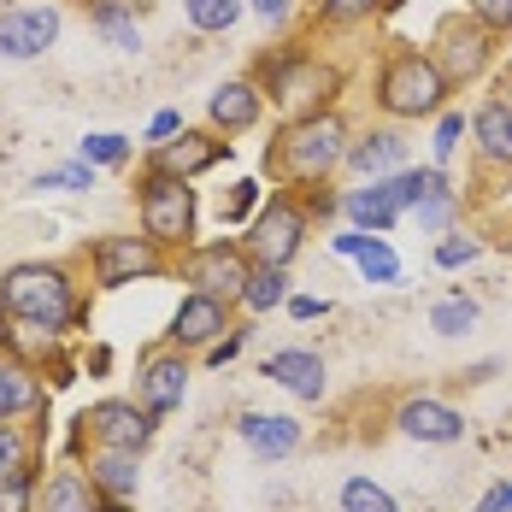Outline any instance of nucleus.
<instances>
[{
    "instance_id": "58836bf2",
    "label": "nucleus",
    "mask_w": 512,
    "mask_h": 512,
    "mask_svg": "<svg viewBox=\"0 0 512 512\" xmlns=\"http://www.w3.org/2000/svg\"><path fill=\"white\" fill-rule=\"evenodd\" d=\"M465 12H471L483 30H495V36L512 30V0H465Z\"/></svg>"
},
{
    "instance_id": "39448f33",
    "label": "nucleus",
    "mask_w": 512,
    "mask_h": 512,
    "mask_svg": "<svg viewBox=\"0 0 512 512\" xmlns=\"http://www.w3.org/2000/svg\"><path fill=\"white\" fill-rule=\"evenodd\" d=\"M136 218H142V230L154 236L159 248H177V254H183V248L195 242V218H201V206H195V183L177 177V171L148 165L142 183H136Z\"/></svg>"
},
{
    "instance_id": "37998d69",
    "label": "nucleus",
    "mask_w": 512,
    "mask_h": 512,
    "mask_svg": "<svg viewBox=\"0 0 512 512\" xmlns=\"http://www.w3.org/2000/svg\"><path fill=\"white\" fill-rule=\"evenodd\" d=\"M259 201V183H242V189H236V201L224 206V218H230V224H236V218H248V206Z\"/></svg>"
},
{
    "instance_id": "a18cd8bd",
    "label": "nucleus",
    "mask_w": 512,
    "mask_h": 512,
    "mask_svg": "<svg viewBox=\"0 0 512 512\" xmlns=\"http://www.w3.org/2000/svg\"><path fill=\"white\" fill-rule=\"evenodd\" d=\"M289 312H295V318H318V312H330V307H324V301H312V295H295Z\"/></svg>"
},
{
    "instance_id": "2f4dec72",
    "label": "nucleus",
    "mask_w": 512,
    "mask_h": 512,
    "mask_svg": "<svg viewBox=\"0 0 512 512\" xmlns=\"http://www.w3.org/2000/svg\"><path fill=\"white\" fill-rule=\"evenodd\" d=\"M36 460V442L12 424V418H0V477H18V471H30Z\"/></svg>"
},
{
    "instance_id": "f3484780",
    "label": "nucleus",
    "mask_w": 512,
    "mask_h": 512,
    "mask_svg": "<svg viewBox=\"0 0 512 512\" xmlns=\"http://www.w3.org/2000/svg\"><path fill=\"white\" fill-rule=\"evenodd\" d=\"M342 212L354 218V230H371V236H383V230H395L401 218H407V195H401V171L395 177H371V183H359L342 195Z\"/></svg>"
},
{
    "instance_id": "a19ab883",
    "label": "nucleus",
    "mask_w": 512,
    "mask_h": 512,
    "mask_svg": "<svg viewBox=\"0 0 512 512\" xmlns=\"http://www.w3.org/2000/svg\"><path fill=\"white\" fill-rule=\"evenodd\" d=\"M254 12L265 24H289V18H295V0H254Z\"/></svg>"
},
{
    "instance_id": "f8f14e48",
    "label": "nucleus",
    "mask_w": 512,
    "mask_h": 512,
    "mask_svg": "<svg viewBox=\"0 0 512 512\" xmlns=\"http://www.w3.org/2000/svg\"><path fill=\"white\" fill-rule=\"evenodd\" d=\"M59 42V6H6L0 12V59H42Z\"/></svg>"
},
{
    "instance_id": "1a4fd4ad",
    "label": "nucleus",
    "mask_w": 512,
    "mask_h": 512,
    "mask_svg": "<svg viewBox=\"0 0 512 512\" xmlns=\"http://www.w3.org/2000/svg\"><path fill=\"white\" fill-rule=\"evenodd\" d=\"M89 271H95L101 289H124V283H142V277H165L171 259H165V248H159L148 230L142 236H95Z\"/></svg>"
},
{
    "instance_id": "c756f323",
    "label": "nucleus",
    "mask_w": 512,
    "mask_h": 512,
    "mask_svg": "<svg viewBox=\"0 0 512 512\" xmlns=\"http://www.w3.org/2000/svg\"><path fill=\"white\" fill-rule=\"evenodd\" d=\"M183 12H189V24H195L201 36H224V30H236V24H242V12H248V6H242V0H189Z\"/></svg>"
},
{
    "instance_id": "423d86ee",
    "label": "nucleus",
    "mask_w": 512,
    "mask_h": 512,
    "mask_svg": "<svg viewBox=\"0 0 512 512\" xmlns=\"http://www.w3.org/2000/svg\"><path fill=\"white\" fill-rule=\"evenodd\" d=\"M177 277H183L189 289H201V295H218V301L242 307V289H248V277H254V254H248V242H230V236H218V242H189V248L177 254Z\"/></svg>"
},
{
    "instance_id": "cd10ccee",
    "label": "nucleus",
    "mask_w": 512,
    "mask_h": 512,
    "mask_svg": "<svg viewBox=\"0 0 512 512\" xmlns=\"http://www.w3.org/2000/svg\"><path fill=\"white\" fill-rule=\"evenodd\" d=\"M289 301V265H254L248 289H242V307L248 312H277Z\"/></svg>"
},
{
    "instance_id": "6e6552de",
    "label": "nucleus",
    "mask_w": 512,
    "mask_h": 512,
    "mask_svg": "<svg viewBox=\"0 0 512 512\" xmlns=\"http://www.w3.org/2000/svg\"><path fill=\"white\" fill-rule=\"evenodd\" d=\"M430 59L442 65V77L465 89V83H477L483 71H489V59H495V30H483L471 12L460 18H442L436 24V42H430Z\"/></svg>"
},
{
    "instance_id": "9b49d317",
    "label": "nucleus",
    "mask_w": 512,
    "mask_h": 512,
    "mask_svg": "<svg viewBox=\"0 0 512 512\" xmlns=\"http://www.w3.org/2000/svg\"><path fill=\"white\" fill-rule=\"evenodd\" d=\"M189 377H195L189 354H183V348H171V342H159V348H148V354L136 359V401L154 412V418H165V412L183 407Z\"/></svg>"
},
{
    "instance_id": "a878e982",
    "label": "nucleus",
    "mask_w": 512,
    "mask_h": 512,
    "mask_svg": "<svg viewBox=\"0 0 512 512\" xmlns=\"http://www.w3.org/2000/svg\"><path fill=\"white\" fill-rule=\"evenodd\" d=\"M89 24L101 30L118 53H136L142 48V24H136V6H118V0H95L89 6Z\"/></svg>"
},
{
    "instance_id": "0eeeda50",
    "label": "nucleus",
    "mask_w": 512,
    "mask_h": 512,
    "mask_svg": "<svg viewBox=\"0 0 512 512\" xmlns=\"http://www.w3.org/2000/svg\"><path fill=\"white\" fill-rule=\"evenodd\" d=\"M307 230H312V212L301 195H289V189H277L271 201L259 206V218L248 224V254L254 265H295L301 248H307Z\"/></svg>"
},
{
    "instance_id": "ddd939ff",
    "label": "nucleus",
    "mask_w": 512,
    "mask_h": 512,
    "mask_svg": "<svg viewBox=\"0 0 512 512\" xmlns=\"http://www.w3.org/2000/svg\"><path fill=\"white\" fill-rule=\"evenodd\" d=\"M224 330H230V301L189 289V295H183V307L171 312V330H165V342H171V348H183V354H195V348L206 354V348H212Z\"/></svg>"
},
{
    "instance_id": "7ed1b4c3",
    "label": "nucleus",
    "mask_w": 512,
    "mask_h": 512,
    "mask_svg": "<svg viewBox=\"0 0 512 512\" xmlns=\"http://www.w3.org/2000/svg\"><path fill=\"white\" fill-rule=\"evenodd\" d=\"M454 83L442 77V65L430 59V48H412L395 42L377 65V83H371V101L389 124H418V118H442L448 112Z\"/></svg>"
},
{
    "instance_id": "393cba45",
    "label": "nucleus",
    "mask_w": 512,
    "mask_h": 512,
    "mask_svg": "<svg viewBox=\"0 0 512 512\" xmlns=\"http://www.w3.org/2000/svg\"><path fill=\"white\" fill-rule=\"evenodd\" d=\"M42 407H48V395H42L30 365H0V418H24Z\"/></svg>"
},
{
    "instance_id": "4c0bfd02",
    "label": "nucleus",
    "mask_w": 512,
    "mask_h": 512,
    "mask_svg": "<svg viewBox=\"0 0 512 512\" xmlns=\"http://www.w3.org/2000/svg\"><path fill=\"white\" fill-rule=\"evenodd\" d=\"M477 254H483L477 236H442V242H436V265H442V271H460V265H471Z\"/></svg>"
},
{
    "instance_id": "c03bdc74",
    "label": "nucleus",
    "mask_w": 512,
    "mask_h": 512,
    "mask_svg": "<svg viewBox=\"0 0 512 512\" xmlns=\"http://www.w3.org/2000/svg\"><path fill=\"white\" fill-rule=\"evenodd\" d=\"M177 130H183V118H177V112H159L154 124H148V142H171Z\"/></svg>"
},
{
    "instance_id": "9d476101",
    "label": "nucleus",
    "mask_w": 512,
    "mask_h": 512,
    "mask_svg": "<svg viewBox=\"0 0 512 512\" xmlns=\"http://www.w3.org/2000/svg\"><path fill=\"white\" fill-rule=\"evenodd\" d=\"M83 424V436H89V448H130V454H148V442H154V430H159V418L136 395L130 401H95V407L77 418Z\"/></svg>"
},
{
    "instance_id": "f03ea898",
    "label": "nucleus",
    "mask_w": 512,
    "mask_h": 512,
    "mask_svg": "<svg viewBox=\"0 0 512 512\" xmlns=\"http://www.w3.org/2000/svg\"><path fill=\"white\" fill-rule=\"evenodd\" d=\"M0 307H6L12 324H24L36 336H65L77 324L83 301H77V283L59 259H24V265H6Z\"/></svg>"
},
{
    "instance_id": "dca6fc26",
    "label": "nucleus",
    "mask_w": 512,
    "mask_h": 512,
    "mask_svg": "<svg viewBox=\"0 0 512 512\" xmlns=\"http://www.w3.org/2000/svg\"><path fill=\"white\" fill-rule=\"evenodd\" d=\"M224 154H230V142H224L212 124H206V130H189V124H183L171 142H154L148 165H159V171H177V177H189V183H195V177H201V171H212Z\"/></svg>"
},
{
    "instance_id": "b1692460",
    "label": "nucleus",
    "mask_w": 512,
    "mask_h": 512,
    "mask_svg": "<svg viewBox=\"0 0 512 512\" xmlns=\"http://www.w3.org/2000/svg\"><path fill=\"white\" fill-rule=\"evenodd\" d=\"M336 254L359 259L365 283H401V254H395L383 236H371V230H348V236H336Z\"/></svg>"
},
{
    "instance_id": "c85d7f7f",
    "label": "nucleus",
    "mask_w": 512,
    "mask_h": 512,
    "mask_svg": "<svg viewBox=\"0 0 512 512\" xmlns=\"http://www.w3.org/2000/svg\"><path fill=\"white\" fill-rule=\"evenodd\" d=\"M460 206L465 201H460V189H454V177H448V183H436L424 201L412 206V218H418V230H430V236H436V230H448V224L460 218Z\"/></svg>"
},
{
    "instance_id": "aec40b11",
    "label": "nucleus",
    "mask_w": 512,
    "mask_h": 512,
    "mask_svg": "<svg viewBox=\"0 0 512 512\" xmlns=\"http://www.w3.org/2000/svg\"><path fill=\"white\" fill-rule=\"evenodd\" d=\"M236 436H242V448L259 465H277L301 448V418H289V412H242L236 418Z\"/></svg>"
},
{
    "instance_id": "2eb2a0df",
    "label": "nucleus",
    "mask_w": 512,
    "mask_h": 512,
    "mask_svg": "<svg viewBox=\"0 0 512 512\" xmlns=\"http://www.w3.org/2000/svg\"><path fill=\"white\" fill-rule=\"evenodd\" d=\"M395 430L412 436V442H430V448H448V442H465V412L436 401V395H407L395 407Z\"/></svg>"
},
{
    "instance_id": "e433bc0d",
    "label": "nucleus",
    "mask_w": 512,
    "mask_h": 512,
    "mask_svg": "<svg viewBox=\"0 0 512 512\" xmlns=\"http://www.w3.org/2000/svg\"><path fill=\"white\" fill-rule=\"evenodd\" d=\"M401 0H324V18L336 24H359V18H377V12H395Z\"/></svg>"
},
{
    "instance_id": "5701e85b",
    "label": "nucleus",
    "mask_w": 512,
    "mask_h": 512,
    "mask_svg": "<svg viewBox=\"0 0 512 512\" xmlns=\"http://www.w3.org/2000/svg\"><path fill=\"white\" fill-rule=\"evenodd\" d=\"M83 471L95 477V489H101L106 501H124V507L142 489V454H130V448H89Z\"/></svg>"
},
{
    "instance_id": "49530a36",
    "label": "nucleus",
    "mask_w": 512,
    "mask_h": 512,
    "mask_svg": "<svg viewBox=\"0 0 512 512\" xmlns=\"http://www.w3.org/2000/svg\"><path fill=\"white\" fill-rule=\"evenodd\" d=\"M501 101H512V71L501 77Z\"/></svg>"
},
{
    "instance_id": "f704fd0d",
    "label": "nucleus",
    "mask_w": 512,
    "mask_h": 512,
    "mask_svg": "<svg viewBox=\"0 0 512 512\" xmlns=\"http://www.w3.org/2000/svg\"><path fill=\"white\" fill-rule=\"evenodd\" d=\"M465 130H471V124H465V112H454V106H448V112L436 118V142H430V165H442V171H448V159L460 154Z\"/></svg>"
},
{
    "instance_id": "bb28decb",
    "label": "nucleus",
    "mask_w": 512,
    "mask_h": 512,
    "mask_svg": "<svg viewBox=\"0 0 512 512\" xmlns=\"http://www.w3.org/2000/svg\"><path fill=\"white\" fill-rule=\"evenodd\" d=\"M477 318H483V307H477L471 295H442V301L430 307V330H436L442 342H460V336L477 330Z\"/></svg>"
},
{
    "instance_id": "4468645a",
    "label": "nucleus",
    "mask_w": 512,
    "mask_h": 512,
    "mask_svg": "<svg viewBox=\"0 0 512 512\" xmlns=\"http://www.w3.org/2000/svg\"><path fill=\"white\" fill-rule=\"evenodd\" d=\"M407 159H412V142L401 136V124H371V130H359L354 142H348V171L354 177H395V171H407Z\"/></svg>"
},
{
    "instance_id": "de8ad7c7",
    "label": "nucleus",
    "mask_w": 512,
    "mask_h": 512,
    "mask_svg": "<svg viewBox=\"0 0 512 512\" xmlns=\"http://www.w3.org/2000/svg\"><path fill=\"white\" fill-rule=\"evenodd\" d=\"M83 6H95V0H83ZM118 6H142V0H118Z\"/></svg>"
},
{
    "instance_id": "6ab92c4d",
    "label": "nucleus",
    "mask_w": 512,
    "mask_h": 512,
    "mask_svg": "<svg viewBox=\"0 0 512 512\" xmlns=\"http://www.w3.org/2000/svg\"><path fill=\"white\" fill-rule=\"evenodd\" d=\"M36 512H124V501H106L83 465H59L36 489Z\"/></svg>"
},
{
    "instance_id": "a211bd4d",
    "label": "nucleus",
    "mask_w": 512,
    "mask_h": 512,
    "mask_svg": "<svg viewBox=\"0 0 512 512\" xmlns=\"http://www.w3.org/2000/svg\"><path fill=\"white\" fill-rule=\"evenodd\" d=\"M259 118H265V89L254 77H230V83H218L206 95V124L218 136H248Z\"/></svg>"
},
{
    "instance_id": "79ce46f5",
    "label": "nucleus",
    "mask_w": 512,
    "mask_h": 512,
    "mask_svg": "<svg viewBox=\"0 0 512 512\" xmlns=\"http://www.w3.org/2000/svg\"><path fill=\"white\" fill-rule=\"evenodd\" d=\"M471 512H512V483H495V489H489Z\"/></svg>"
},
{
    "instance_id": "473e14b6",
    "label": "nucleus",
    "mask_w": 512,
    "mask_h": 512,
    "mask_svg": "<svg viewBox=\"0 0 512 512\" xmlns=\"http://www.w3.org/2000/svg\"><path fill=\"white\" fill-rule=\"evenodd\" d=\"M30 189H59V195H83V189H95V165L89 159H71V165H53L42 171Z\"/></svg>"
},
{
    "instance_id": "7c9ffc66",
    "label": "nucleus",
    "mask_w": 512,
    "mask_h": 512,
    "mask_svg": "<svg viewBox=\"0 0 512 512\" xmlns=\"http://www.w3.org/2000/svg\"><path fill=\"white\" fill-rule=\"evenodd\" d=\"M336 501H342V512H401L395 507V495H389L383 483H371V477H348Z\"/></svg>"
},
{
    "instance_id": "412c9836",
    "label": "nucleus",
    "mask_w": 512,
    "mask_h": 512,
    "mask_svg": "<svg viewBox=\"0 0 512 512\" xmlns=\"http://www.w3.org/2000/svg\"><path fill=\"white\" fill-rule=\"evenodd\" d=\"M265 377L277 383V389H289L295 401H324V389H330V365L324 354H312V348H277V354L265 359Z\"/></svg>"
},
{
    "instance_id": "c9c22d12",
    "label": "nucleus",
    "mask_w": 512,
    "mask_h": 512,
    "mask_svg": "<svg viewBox=\"0 0 512 512\" xmlns=\"http://www.w3.org/2000/svg\"><path fill=\"white\" fill-rule=\"evenodd\" d=\"M0 512H36V471L0 477Z\"/></svg>"
},
{
    "instance_id": "f257e3e1",
    "label": "nucleus",
    "mask_w": 512,
    "mask_h": 512,
    "mask_svg": "<svg viewBox=\"0 0 512 512\" xmlns=\"http://www.w3.org/2000/svg\"><path fill=\"white\" fill-rule=\"evenodd\" d=\"M348 142H354L348 118H342L336 106H324V112H307V118H289V124L277 130L265 165H271L289 189H312V183H330V177L342 171Z\"/></svg>"
},
{
    "instance_id": "72a5a7b5",
    "label": "nucleus",
    "mask_w": 512,
    "mask_h": 512,
    "mask_svg": "<svg viewBox=\"0 0 512 512\" xmlns=\"http://www.w3.org/2000/svg\"><path fill=\"white\" fill-rule=\"evenodd\" d=\"M77 159H89L95 171H101V165H124V159H130V136L95 130V136H83V142H77Z\"/></svg>"
},
{
    "instance_id": "4be33fe9",
    "label": "nucleus",
    "mask_w": 512,
    "mask_h": 512,
    "mask_svg": "<svg viewBox=\"0 0 512 512\" xmlns=\"http://www.w3.org/2000/svg\"><path fill=\"white\" fill-rule=\"evenodd\" d=\"M471 148L489 171H512V101L489 95L471 112Z\"/></svg>"
},
{
    "instance_id": "ea45409f",
    "label": "nucleus",
    "mask_w": 512,
    "mask_h": 512,
    "mask_svg": "<svg viewBox=\"0 0 512 512\" xmlns=\"http://www.w3.org/2000/svg\"><path fill=\"white\" fill-rule=\"evenodd\" d=\"M248 336H254L248 324H230V330H224V336H218V342L206 348V365H230V359H236L242 348H248Z\"/></svg>"
},
{
    "instance_id": "20e7f679",
    "label": "nucleus",
    "mask_w": 512,
    "mask_h": 512,
    "mask_svg": "<svg viewBox=\"0 0 512 512\" xmlns=\"http://www.w3.org/2000/svg\"><path fill=\"white\" fill-rule=\"evenodd\" d=\"M254 83L265 89V101L283 106L289 118H307V112H324L330 106V95L342 89V71L324 65V59H312L307 48H283L259 65Z\"/></svg>"
},
{
    "instance_id": "09e8293b",
    "label": "nucleus",
    "mask_w": 512,
    "mask_h": 512,
    "mask_svg": "<svg viewBox=\"0 0 512 512\" xmlns=\"http://www.w3.org/2000/svg\"><path fill=\"white\" fill-rule=\"evenodd\" d=\"M507 248H512V236H507Z\"/></svg>"
}]
</instances>
